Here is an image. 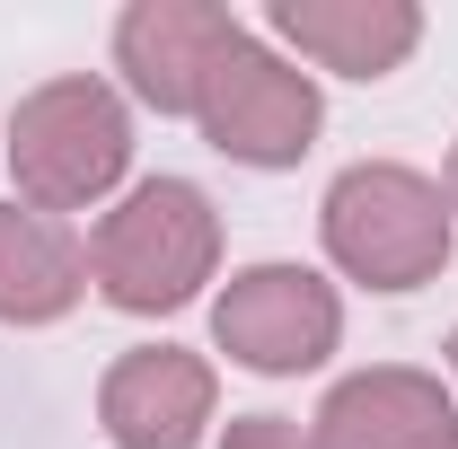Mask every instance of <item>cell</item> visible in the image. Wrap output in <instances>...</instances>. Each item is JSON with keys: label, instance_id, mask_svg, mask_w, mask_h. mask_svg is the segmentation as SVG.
<instances>
[{"label": "cell", "instance_id": "13", "mask_svg": "<svg viewBox=\"0 0 458 449\" xmlns=\"http://www.w3.org/2000/svg\"><path fill=\"white\" fill-rule=\"evenodd\" d=\"M450 370H458V335H450Z\"/></svg>", "mask_w": 458, "mask_h": 449}, {"label": "cell", "instance_id": "3", "mask_svg": "<svg viewBox=\"0 0 458 449\" xmlns=\"http://www.w3.org/2000/svg\"><path fill=\"white\" fill-rule=\"evenodd\" d=\"M132 168V114L106 80L71 71V80H45L27 89L18 114H9V176H18V203L27 212H89L106 203Z\"/></svg>", "mask_w": 458, "mask_h": 449}, {"label": "cell", "instance_id": "1", "mask_svg": "<svg viewBox=\"0 0 458 449\" xmlns=\"http://www.w3.org/2000/svg\"><path fill=\"white\" fill-rule=\"evenodd\" d=\"M221 274V212L194 176H141L89 229V282L123 318H168Z\"/></svg>", "mask_w": 458, "mask_h": 449}, {"label": "cell", "instance_id": "6", "mask_svg": "<svg viewBox=\"0 0 458 449\" xmlns=\"http://www.w3.org/2000/svg\"><path fill=\"white\" fill-rule=\"evenodd\" d=\"M238 36L247 27L221 0H132L114 18V71L150 114H194Z\"/></svg>", "mask_w": 458, "mask_h": 449}, {"label": "cell", "instance_id": "7", "mask_svg": "<svg viewBox=\"0 0 458 449\" xmlns=\"http://www.w3.org/2000/svg\"><path fill=\"white\" fill-rule=\"evenodd\" d=\"M212 361L185 352V343H132L98 379V423H106L114 449H194L203 423H212Z\"/></svg>", "mask_w": 458, "mask_h": 449}, {"label": "cell", "instance_id": "2", "mask_svg": "<svg viewBox=\"0 0 458 449\" xmlns=\"http://www.w3.org/2000/svg\"><path fill=\"white\" fill-rule=\"evenodd\" d=\"M318 229H327L335 274L361 282V291H414V282H432L450 265V238H458L450 194L423 168H405V159L344 168L327 185V203H318Z\"/></svg>", "mask_w": 458, "mask_h": 449}, {"label": "cell", "instance_id": "12", "mask_svg": "<svg viewBox=\"0 0 458 449\" xmlns=\"http://www.w3.org/2000/svg\"><path fill=\"white\" fill-rule=\"evenodd\" d=\"M441 194H450V221H458V150H450V176H441Z\"/></svg>", "mask_w": 458, "mask_h": 449}, {"label": "cell", "instance_id": "4", "mask_svg": "<svg viewBox=\"0 0 458 449\" xmlns=\"http://www.w3.org/2000/svg\"><path fill=\"white\" fill-rule=\"evenodd\" d=\"M194 123H203V141L221 159H238V168H300L309 141H318V123H327V97H318V80L291 54L238 36L221 54V71H212Z\"/></svg>", "mask_w": 458, "mask_h": 449}, {"label": "cell", "instance_id": "5", "mask_svg": "<svg viewBox=\"0 0 458 449\" xmlns=\"http://www.w3.org/2000/svg\"><path fill=\"white\" fill-rule=\"evenodd\" d=\"M212 343L256 379H300L344 343V300L309 265H247L212 300Z\"/></svg>", "mask_w": 458, "mask_h": 449}, {"label": "cell", "instance_id": "8", "mask_svg": "<svg viewBox=\"0 0 458 449\" xmlns=\"http://www.w3.org/2000/svg\"><path fill=\"white\" fill-rule=\"evenodd\" d=\"M309 449H458V396L432 370H405V361L352 370L327 388Z\"/></svg>", "mask_w": 458, "mask_h": 449}, {"label": "cell", "instance_id": "10", "mask_svg": "<svg viewBox=\"0 0 458 449\" xmlns=\"http://www.w3.org/2000/svg\"><path fill=\"white\" fill-rule=\"evenodd\" d=\"M89 291V247L27 203H0V326H54Z\"/></svg>", "mask_w": 458, "mask_h": 449}, {"label": "cell", "instance_id": "9", "mask_svg": "<svg viewBox=\"0 0 458 449\" xmlns=\"http://www.w3.org/2000/svg\"><path fill=\"white\" fill-rule=\"evenodd\" d=\"M265 27L300 62L335 71V80H388L423 45V9L414 0H274Z\"/></svg>", "mask_w": 458, "mask_h": 449}, {"label": "cell", "instance_id": "11", "mask_svg": "<svg viewBox=\"0 0 458 449\" xmlns=\"http://www.w3.org/2000/svg\"><path fill=\"white\" fill-rule=\"evenodd\" d=\"M221 449H309V432H300L291 414H238L221 432Z\"/></svg>", "mask_w": 458, "mask_h": 449}]
</instances>
